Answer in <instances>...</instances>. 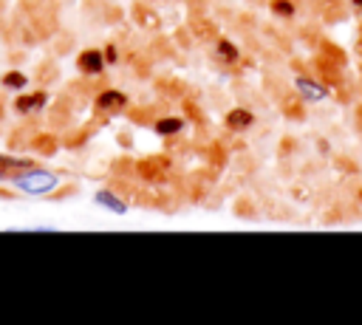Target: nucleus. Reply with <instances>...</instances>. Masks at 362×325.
Here are the masks:
<instances>
[{
    "label": "nucleus",
    "mask_w": 362,
    "mask_h": 325,
    "mask_svg": "<svg viewBox=\"0 0 362 325\" xmlns=\"http://www.w3.org/2000/svg\"><path fill=\"white\" fill-rule=\"evenodd\" d=\"M11 184L20 189V192H25V195H48V192H54L57 189V184H59V175L57 172H51V170H37V167H28V170H23L20 175H14L11 178Z\"/></svg>",
    "instance_id": "1"
},
{
    "label": "nucleus",
    "mask_w": 362,
    "mask_h": 325,
    "mask_svg": "<svg viewBox=\"0 0 362 325\" xmlns=\"http://www.w3.org/2000/svg\"><path fill=\"white\" fill-rule=\"evenodd\" d=\"M294 88H297L300 99H305V102H322L328 96L325 85H320L317 79H308V76H297L294 79Z\"/></svg>",
    "instance_id": "2"
},
{
    "label": "nucleus",
    "mask_w": 362,
    "mask_h": 325,
    "mask_svg": "<svg viewBox=\"0 0 362 325\" xmlns=\"http://www.w3.org/2000/svg\"><path fill=\"white\" fill-rule=\"evenodd\" d=\"M102 68H105V57H102V51L90 48V51H82V54H79V71H82V73L96 76V73H102Z\"/></svg>",
    "instance_id": "3"
},
{
    "label": "nucleus",
    "mask_w": 362,
    "mask_h": 325,
    "mask_svg": "<svg viewBox=\"0 0 362 325\" xmlns=\"http://www.w3.org/2000/svg\"><path fill=\"white\" fill-rule=\"evenodd\" d=\"M93 201H96L99 206H105L107 212H113V215H124V212H127V203H124L113 189H99V192L93 195Z\"/></svg>",
    "instance_id": "4"
},
{
    "label": "nucleus",
    "mask_w": 362,
    "mask_h": 325,
    "mask_svg": "<svg viewBox=\"0 0 362 325\" xmlns=\"http://www.w3.org/2000/svg\"><path fill=\"white\" fill-rule=\"evenodd\" d=\"M127 105V96L122 93V90H102L99 96H96V107L99 110H119V107H124Z\"/></svg>",
    "instance_id": "5"
},
{
    "label": "nucleus",
    "mask_w": 362,
    "mask_h": 325,
    "mask_svg": "<svg viewBox=\"0 0 362 325\" xmlns=\"http://www.w3.org/2000/svg\"><path fill=\"white\" fill-rule=\"evenodd\" d=\"M45 93H28V96H20L17 102H14V107L20 110V113H34V110H40L42 105H45Z\"/></svg>",
    "instance_id": "6"
},
{
    "label": "nucleus",
    "mask_w": 362,
    "mask_h": 325,
    "mask_svg": "<svg viewBox=\"0 0 362 325\" xmlns=\"http://www.w3.org/2000/svg\"><path fill=\"white\" fill-rule=\"evenodd\" d=\"M215 51H218V59H221V62H229V65H232V62H238V48H235L232 42L221 40Z\"/></svg>",
    "instance_id": "7"
},
{
    "label": "nucleus",
    "mask_w": 362,
    "mask_h": 325,
    "mask_svg": "<svg viewBox=\"0 0 362 325\" xmlns=\"http://www.w3.org/2000/svg\"><path fill=\"white\" fill-rule=\"evenodd\" d=\"M181 127H184V119H161V122H156V133H161V136L178 133Z\"/></svg>",
    "instance_id": "8"
},
{
    "label": "nucleus",
    "mask_w": 362,
    "mask_h": 325,
    "mask_svg": "<svg viewBox=\"0 0 362 325\" xmlns=\"http://www.w3.org/2000/svg\"><path fill=\"white\" fill-rule=\"evenodd\" d=\"M3 85H6V88H25V85H28V76L20 73V71H8V73L3 76Z\"/></svg>",
    "instance_id": "9"
},
{
    "label": "nucleus",
    "mask_w": 362,
    "mask_h": 325,
    "mask_svg": "<svg viewBox=\"0 0 362 325\" xmlns=\"http://www.w3.org/2000/svg\"><path fill=\"white\" fill-rule=\"evenodd\" d=\"M226 122H229L232 127H246V124H252V113H246V110H232V113L226 116Z\"/></svg>",
    "instance_id": "10"
},
{
    "label": "nucleus",
    "mask_w": 362,
    "mask_h": 325,
    "mask_svg": "<svg viewBox=\"0 0 362 325\" xmlns=\"http://www.w3.org/2000/svg\"><path fill=\"white\" fill-rule=\"evenodd\" d=\"M105 62H116V48L113 45L105 48Z\"/></svg>",
    "instance_id": "11"
},
{
    "label": "nucleus",
    "mask_w": 362,
    "mask_h": 325,
    "mask_svg": "<svg viewBox=\"0 0 362 325\" xmlns=\"http://www.w3.org/2000/svg\"><path fill=\"white\" fill-rule=\"evenodd\" d=\"M0 181H3V175H0Z\"/></svg>",
    "instance_id": "12"
}]
</instances>
